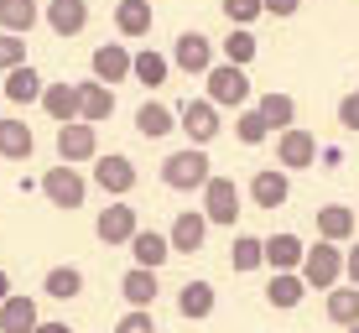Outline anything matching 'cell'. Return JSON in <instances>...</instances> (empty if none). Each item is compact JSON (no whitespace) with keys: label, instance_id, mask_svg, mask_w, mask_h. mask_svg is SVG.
Instances as JSON below:
<instances>
[{"label":"cell","instance_id":"1","mask_svg":"<svg viewBox=\"0 0 359 333\" xmlns=\"http://www.w3.org/2000/svg\"><path fill=\"white\" fill-rule=\"evenodd\" d=\"M208 167H214V162H208L203 146H182V151H172L167 162H162V182H167L172 193H193V188L203 193V182L214 177Z\"/></svg>","mask_w":359,"mask_h":333},{"label":"cell","instance_id":"2","mask_svg":"<svg viewBox=\"0 0 359 333\" xmlns=\"http://www.w3.org/2000/svg\"><path fill=\"white\" fill-rule=\"evenodd\" d=\"M297 276H302L307 287H318V292H333V287H339V276H344V250H339V245H328V240L307 245Z\"/></svg>","mask_w":359,"mask_h":333},{"label":"cell","instance_id":"3","mask_svg":"<svg viewBox=\"0 0 359 333\" xmlns=\"http://www.w3.org/2000/svg\"><path fill=\"white\" fill-rule=\"evenodd\" d=\"M208 79V104L214 109H245L250 104V79H245V68H234V63H214L203 73Z\"/></svg>","mask_w":359,"mask_h":333},{"label":"cell","instance_id":"4","mask_svg":"<svg viewBox=\"0 0 359 333\" xmlns=\"http://www.w3.org/2000/svg\"><path fill=\"white\" fill-rule=\"evenodd\" d=\"M240 188H234V177H208L203 182V219L208 224H234V219L245 214L240 208Z\"/></svg>","mask_w":359,"mask_h":333},{"label":"cell","instance_id":"5","mask_svg":"<svg viewBox=\"0 0 359 333\" xmlns=\"http://www.w3.org/2000/svg\"><path fill=\"white\" fill-rule=\"evenodd\" d=\"M42 193H47V203L53 208H83V198H89V182L79 177V167H47V177H42Z\"/></svg>","mask_w":359,"mask_h":333},{"label":"cell","instance_id":"6","mask_svg":"<svg viewBox=\"0 0 359 333\" xmlns=\"http://www.w3.org/2000/svg\"><path fill=\"white\" fill-rule=\"evenodd\" d=\"M313 162H318V141H313V130L292 125V130H281V135H276V167H281V172H302V167H313Z\"/></svg>","mask_w":359,"mask_h":333},{"label":"cell","instance_id":"7","mask_svg":"<svg viewBox=\"0 0 359 333\" xmlns=\"http://www.w3.org/2000/svg\"><path fill=\"white\" fill-rule=\"evenodd\" d=\"M177 130H188V146H208L224 125H219V109L208 100H188L177 109Z\"/></svg>","mask_w":359,"mask_h":333},{"label":"cell","instance_id":"8","mask_svg":"<svg viewBox=\"0 0 359 333\" xmlns=\"http://www.w3.org/2000/svg\"><path fill=\"white\" fill-rule=\"evenodd\" d=\"M99 156V135L94 125H83V120H73V125H57V162L79 167V162H94Z\"/></svg>","mask_w":359,"mask_h":333},{"label":"cell","instance_id":"9","mask_svg":"<svg viewBox=\"0 0 359 333\" xmlns=\"http://www.w3.org/2000/svg\"><path fill=\"white\" fill-rule=\"evenodd\" d=\"M135 229H141V224H135V208L120 203V198L109 203V208H99V219H94V234H99L104 245H130Z\"/></svg>","mask_w":359,"mask_h":333},{"label":"cell","instance_id":"10","mask_svg":"<svg viewBox=\"0 0 359 333\" xmlns=\"http://www.w3.org/2000/svg\"><path fill=\"white\" fill-rule=\"evenodd\" d=\"M94 182L109 193V198H126V193L135 188V162H130V156H120V151L99 156V167H94Z\"/></svg>","mask_w":359,"mask_h":333},{"label":"cell","instance_id":"11","mask_svg":"<svg viewBox=\"0 0 359 333\" xmlns=\"http://www.w3.org/2000/svg\"><path fill=\"white\" fill-rule=\"evenodd\" d=\"M172 63H177L182 73H208L214 68V42H208L203 32H182L177 47H172Z\"/></svg>","mask_w":359,"mask_h":333},{"label":"cell","instance_id":"12","mask_svg":"<svg viewBox=\"0 0 359 333\" xmlns=\"http://www.w3.org/2000/svg\"><path fill=\"white\" fill-rule=\"evenodd\" d=\"M250 198H255V208H281L292 198V177L281 167H261L250 177Z\"/></svg>","mask_w":359,"mask_h":333},{"label":"cell","instance_id":"13","mask_svg":"<svg viewBox=\"0 0 359 333\" xmlns=\"http://www.w3.org/2000/svg\"><path fill=\"white\" fill-rule=\"evenodd\" d=\"M203 234H208V219L198 214V208L177 214V219H172V229H167V240H172V255H193V250H203Z\"/></svg>","mask_w":359,"mask_h":333},{"label":"cell","instance_id":"14","mask_svg":"<svg viewBox=\"0 0 359 333\" xmlns=\"http://www.w3.org/2000/svg\"><path fill=\"white\" fill-rule=\"evenodd\" d=\"M36 323H42V313H36V302L27 292H11L0 302V333H36Z\"/></svg>","mask_w":359,"mask_h":333},{"label":"cell","instance_id":"15","mask_svg":"<svg viewBox=\"0 0 359 333\" xmlns=\"http://www.w3.org/2000/svg\"><path fill=\"white\" fill-rule=\"evenodd\" d=\"M130 79V53L120 42H104V47H94V83H126Z\"/></svg>","mask_w":359,"mask_h":333},{"label":"cell","instance_id":"16","mask_svg":"<svg viewBox=\"0 0 359 333\" xmlns=\"http://www.w3.org/2000/svg\"><path fill=\"white\" fill-rule=\"evenodd\" d=\"M47 27L57 36H79L89 27V0H47Z\"/></svg>","mask_w":359,"mask_h":333},{"label":"cell","instance_id":"17","mask_svg":"<svg viewBox=\"0 0 359 333\" xmlns=\"http://www.w3.org/2000/svg\"><path fill=\"white\" fill-rule=\"evenodd\" d=\"M130 255H135V266H146V271H162V266L172 261V240H167V234H156V229H135Z\"/></svg>","mask_w":359,"mask_h":333},{"label":"cell","instance_id":"18","mask_svg":"<svg viewBox=\"0 0 359 333\" xmlns=\"http://www.w3.org/2000/svg\"><path fill=\"white\" fill-rule=\"evenodd\" d=\"M115 115V89H104V83H79V120L83 125H99V120Z\"/></svg>","mask_w":359,"mask_h":333},{"label":"cell","instance_id":"19","mask_svg":"<svg viewBox=\"0 0 359 333\" xmlns=\"http://www.w3.org/2000/svg\"><path fill=\"white\" fill-rule=\"evenodd\" d=\"M354 229H359L354 208H344V203H323V208H318V234H323L328 245H344Z\"/></svg>","mask_w":359,"mask_h":333},{"label":"cell","instance_id":"20","mask_svg":"<svg viewBox=\"0 0 359 333\" xmlns=\"http://www.w3.org/2000/svg\"><path fill=\"white\" fill-rule=\"evenodd\" d=\"M42 73H36L32 63H21V68H11L6 73V83H0V94H6L11 104H32V100H42Z\"/></svg>","mask_w":359,"mask_h":333},{"label":"cell","instance_id":"21","mask_svg":"<svg viewBox=\"0 0 359 333\" xmlns=\"http://www.w3.org/2000/svg\"><path fill=\"white\" fill-rule=\"evenodd\" d=\"M151 21H156V11H151V0H120L115 6V27L120 36H151Z\"/></svg>","mask_w":359,"mask_h":333},{"label":"cell","instance_id":"22","mask_svg":"<svg viewBox=\"0 0 359 333\" xmlns=\"http://www.w3.org/2000/svg\"><path fill=\"white\" fill-rule=\"evenodd\" d=\"M32 151H36V135L27 120H0V156L6 162H27Z\"/></svg>","mask_w":359,"mask_h":333},{"label":"cell","instance_id":"23","mask_svg":"<svg viewBox=\"0 0 359 333\" xmlns=\"http://www.w3.org/2000/svg\"><path fill=\"white\" fill-rule=\"evenodd\" d=\"M42 109L57 120V125H73V120H79V83H47Z\"/></svg>","mask_w":359,"mask_h":333},{"label":"cell","instance_id":"24","mask_svg":"<svg viewBox=\"0 0 359 333\" xmlns=\"http://www.w3.org/2000/svg\"><path fill=\"white\" fill-rule=\"evenodd\" d=\"M302 255H307V245L297 234H271L266 240V266L271 271H302Z\"/></svg>","mask_w":359,"mask_h":333},{"label":"cell","instance_id":"25","mask_svg":"<svg viewBox=\"0 0 359 333\" xmlns=\"http://www.w3.org/2000/svg\"><path fill=\"white\" fill-rule=\"evenodd\" d=\"M135 130H141L146 141H162L167 130H177V109H167V104L146 100L141 109H135Z\"/></svg>","mask_w":359,"mask_h":333},{"label":"cell","instance_id":"26","mask_svg":"<svg viewBox=\"0 0 359 333\" xmlns=\"http://www.w3.org/2000/svg\"><path fill=\"white\" fill-rule=\"evenodd\" d=\"M214 287L208 281H188V287L177 292V313L182 318H193V323H203V318H214Z\"/></svg>","mask_w":359,"mask_h":333},{"label":"cell","instance_id":"27","mask_svg":"<svg viewBox=\"0 0 359 333\" xmlns=\"http://www.w3.org/2000/svg\"><path fill=\"white\" fill-rule=\"evenodd\" d=\"M255 109H261V120H266L276 135L297 125V100H292V94H276V89H271V94H261V104H255Z\"/></svg>","mask_w":359,"mask_h":333},{"label":"cell","instance_id":"28","mask_svg":"<svg viewBox=\"0 0 359 333\" xmlns=\"http://www.w3.org/2000/svg\"><path fill=\"white\" fill-rule=\"evenodd\" d=\"M302 297H307V281L297 276V271H276V276H271V287H266V302L281 307V313H287V307H297Z\"/></svg>","mask_w":359,"mask_h":333},{"label":"cell","instance_id":"29","mask_svg":"<svg viewBox=\"0 0 359 333\" xmlns=\"http://www.w3.org/2000/svg\"><path fill=\"white\" fill-rule=\"evenodd\" d=\"M120 292H126V302H130V307H151V302H156V271L130 266L126 276H120Z\"/></svg>","mask_w":359,"mask_h":333},{"label":"cell","instance_id":"30","mask_svg":"<svg viewBox=\"0 0 359 333\" xmlns=\"http://www.w3.org/2000/svg\"><path fill=\"white\" fill-rule=\"evenodd\" d=\"M167 73H172V57L151 53V47L130 57V79H135V83H146V89H156V83H167Z\"/></svg>","mask_w":359,"mask_h":333},{"label":"cell","instance_id":"31","mask_svg":"<svg viewBox=\"0 0 359 333\" xmlns=\"http://www.w3.org/2000/svg\"><path fill=\"white\" fill-rule=\"evenodd\" d=\"M36 27V0H0V32L27 36Z\"/></svg>","mask_w":359,"mask_h":333},{"label":"cell","instance_id":"32","mask_svg":"<svg viewBox=\"0 0 359 333\" xmlns=\"http://www.w3.org/2000/svg\"><path fill=\"white\" fill-rule=\"evenodd\" d=\"M42 292H47V297H57V302H73L83 292V271L79 266H53V271H47V281H42Z\"/></svg>","mask_w":359,"mask_h":333},{"label":"cell","instance_id":"33","mask_svg":"<svg viewBox=\"0 0 359 333\" xmlns=\"http://www.w3.org/2000/svg\"><path fill=\"white\" fill-rule=\"evenodd\" d=\"M255 53H261L255 32H250V27H229V36H224V63H234V68H250V63H255Z\"/></svg>","mask_w":359,"mask_h":333},{"label":"cell","instance_id":"34","mask_svg":"<svg viewBox=\"0 0 359 333\" xmlns=\"http://www.w3.org/2000/svg\"><path fill=\"white\" fill-rule=\"evenodd\" d=\"M328 318L339 328H354L359 323V287H333L328 292Z\"/></svg>","mask_w":359,"mask_h":333},{"label":"cell","instance_id":"35","mask_svg":"<svg viewBox=\"0 0 359 333\" xmlns=\"http://www.w3.org/2000/svg\"><path fill=\"white\" fill-rule=\"evenodd\" d=\"M229 266H234V271H255V266H266V240H255V234H234V245H229Z\"/></svg>","mask_w":359,"mask_h":333},{"label":"cell","instance_id":"36","mask_svg":"<svg viewBox=\"0 0 359 333\" xmlns=\"http://www.w3.org/2000/svg\"><path fill=\"white\" fill-rule=\"evenodd\" d=\"M234 135H240L245 146H261L266 135H271V125L261 120V109H240V120H234Z\"/></svg>","mask_w":359,"mask_h":333},{"label":"cell","instance_id":"37","mask_svg":"<svg viewBox=\"0 0 359 333\" xmlns=\"http://www.w3.org/2000/svg\"><path fill=\"white\" fill-rule=\"evenodd\" d=\"M21 63H27V42L11 36V32H0V73H11V68H21Z\"/></svg>","mask_w":359,"mask_h":333},{"label":"cell","instance_id":"38","mask_svg":"<svg viewBox=\"0 0 359 333\" xmlns=\"http://www.w3.org/2000/svg\"><path fill=\"white\" fill-rule=\"evenodd\" d=\"M224 16H229V27H250L266 11H261V0H224Z\"/></svg>","mask_w":359,"mask_h":333},{"label":"cell","instance_id":"39","mask_svg":"<svg viewBox=\"0 0 359 333\" xmlns=\"http://www.w3.org/2000/svg\"><path fill=\"white\" fill-rule=\"evenodd\" d=\"M115 333H156V318H151V307H130V313L115 323Z\"/></svg>","mask_w":359,"mask_h":333},{"label":"cell","instance_id":"40","mask_svg":"<svg viewBox=\"0 0 359 333\" xmlns=\"http://www.w3.org/2000/svg\"><path fill=\"white\" fill-rule=\"evenodd\" d=\"M339 125H344V130H359V89L339 100Z\"/></svg>","mask_w":359,"mask_h":333},{"label":"cell","instance_id":"41","mask_svg":"<svg viewBox=\"0 0 359 333\" xmlns=\"http://www.w3.org/2000/svg\"><path fill=\"white\" fill-rule=\"evenodd\" d=\"M297 6H302V0H261L266 16H297Z\"/></svg>","mask_w":359,"mask_h":333},{"label":"cell","instance_id":"42","mask_svg":"<svg viewBox=\"0 0 359 333\" xmlns=\"http://www.w3.org/2000/svg\"><path fill=\"white\" fill-rule=\"evenodd\" d=\"M344 276H349V287H359V245L344 250Z\"/></svg>","mask_w":359,"mask_h":333},{"label":"cell","instance_id":"43","mask_svg":"<svg viewBox=\"0 0 359 333\" xmlns=\"http://www.w3.org/2000/svg\"><path fill=\"white\" fill-rule=\"evenodd\" d=\"M36 333H73L68 323H36Z\"/></svg>","mask_w":359,"mask_h":333},{"label":"cell","instance_id":"44","mask_svg":"<svg viewBox=\"0 0 359 333\" xmlns=\"http://www.w3.org/2000/svg\"><path fill=\"white\" fill-rule=\"evenodd\" d=\"M6 297H11V276L0 271V302H6Z\"/></svg>","mask_w":359,"mask_h":333},{"label":"cell","instance_id":"45","mask_svg":"<svg viewBox=\"0 0 359 333\" xmlns=\"http://www.w3.org/2000/svg\"><path fill=\"white\" fill-rule=\"evenodd\" d=\"M349 333H359V323H354V328H349Z\"/></svg>","mask_w":359,"mask_h":333},{"label":"cell","instance_id":"46","mask_svg":"<svg viewBox=\"0 0 359 333\" xmlns=\"http://www.w3.org/2000/svg\"><path fill=\"white\" fill-rule=\"evenodd\" d=\"M0 100H6V94H0Z\"/></svg>","mask_w":359,"mask_h":333}]
</instances>
